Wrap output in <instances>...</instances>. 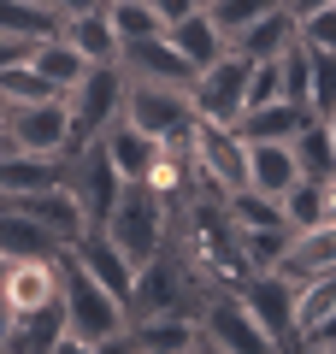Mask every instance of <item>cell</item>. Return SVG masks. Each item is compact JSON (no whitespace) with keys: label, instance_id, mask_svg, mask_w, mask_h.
Wrapping results in <instances>:
<instances>
[{"label":"cell","instance_id":"1","mask_svg":"<svg viewBox=\"0 0 336 354\" xmlns=\"http://www.w3.org/2000/svg\"><path fill=\"white\" fill-rule=\"evenodd\" d=\"M59 307H65V348H71V354L124 348L130 301H124V295H112L71 248H59Z\"/></svg>","mask_w":336,"mask_h":354},{"label":"cell","instance_id":"2","mask_svg":"<svg viewBox=\"0 0 336 354\" xmlns=\"http://www.w3.org/2000/svg\"><path fill=\"white\" fill-rule=\"evenodd\" d=\"M100 230L124 248L130 266H148L153 254L165 248V236H171V201H165L160 189H148V183H124V189L112 195Z\"/></svg>","mask_w":336,"mask_h":354},{"label":"cell","instance_id":"3","mask_svg":"<svg viewBox=\"0 0 336 354\" xmlns=\"http://www.w3.org/2000/svg\"><path fill=\"white\" fill-rule=\"evenodd\" d=\"M189 160H195V189L218 195V201L230 189H248V136L236 124L195 118V130H189Z\"/></svg>","mask_w":336,"mask_h":354},{"label":"cell","instance_id":"4","mask_svg":"<svg viewBox=\"0 0 336 354\" xmlns=\"http://www.w3.org/2000/svg\"><path fill=\"white\" fill-rule=\"evenodd\" d=\"M118 118L136 124V130H148L153 142L189 148L195 101H189V88H177V83H136V77H124V106H118Z\"/></svg>","mask_w":336,"mask_h":354},{"label":"cell","instance_id":"5","mask_svg":"<svg viewBox=\"0 0 336 354\" xmlns=\"http://www.w3.org/2000/svg\"><path fill=\"white\" fill-rule=\"evenodd\" d=\"M195 325H200V348H224V354H260V348H272L265 330H260V319L248 313V301H242L230 283H212V290L200 295Z\"/></svg>","mask_w":336,"mask_h":354},{"label":"cell","instance_id":"6","mask_svg":"<svg viewBox=\"0 0 336 354\" xmlns=\"http://www.w3.org/2000/svg\"><path fill=\"white\" fill-rule=\"evenodd\" d=\"M6 148H18V153H53V160H65V153L77 148V136H71V106H65V95L6 106Z\"/></svg>","mask_w":336,"mask_h":354},{"label":"cell","instance_id":"7","mask_svg":"<svg viewBox=\"0 0 336 354\" xmlns=\"http://www.w3.org/2000/svg\"><path fill=\"white\" fill-rule=\"evenodd\" d=\"M189 101H195V118H212V124H236L248 113V59L224 48L212 65H200L195 83H189Z\"/></svg>","mask_w":336,"mask_h":354},{"label":"cell","instance_id":"8","mask_svg":"<svg viewBox=\"0 0 336 354\" xmlns=\"http://www.w3.org/2000/svg\"><path fill=\"white\" fill-rule=\"evenodd\" d=\"M65 106H71V136L77 142L100 136L118 118V106H124V71L118 65H88L83 83L65 88Z\"/></svg>","mask_w":336,"mask_h":354},{"label":"cell","instance_id":"9","mask_svg":"<svg viewBox=\"0 0 336 354\" xmlns=\"http://www.w3.org/2000/svg\"><path fill=\"white\" fill-rule=\"evenodd\" d=\"M65 189L77 195V207H83L88 225H100V218H106L112 195L124 189V177L112 171V160H106V148H100V136L77 142V148L65 153Z\"/></svg>","mask_w":336,"mask_h":354},{"label":"cell","instance_id":"10","mask_svg":"<svg viewBox=\"0 0 336 354\" xmlns=\"http://www.w3.org/2000/svg\"><path fill=\"white\" fill-rule=\"evenodd\" d=\"M236 295L248 301V313L260 319L272 348H295V283L283 272H248L236 283Z\"/></svg>","mask_w":336,"mask_h":354},{"label":"cell","instance_id":"11","mask_svg":"<svg viewBox=\"0 0 336 354\" xmlns=\"http://www.w3.org/2000/svg\"><path fill=\"white\" fill-rule=\"evenodd\" d=\"M118 71L136 77V83H177V88L195 83V65H189L183 53L165 41V30H160V36H136V41H124V48H118Z\"/></svg>","mask_w":336,"mask_h":354},{"label":"cell","instance_id":"12","mask_svg":"<svg viewBox=\"0 0 336 354\" xmlns=\"http://www.w3.org/2000/svg\"><path fill=\"white\" fill-rule=\"evenodd\" d=\"M48 301H59V254L53 260H12L6 266V283H0L6 319H24V313H36Z\"/></svg>","mask_w":336,"mask_h":354},{"label":"cell","instance_id":"13","mask_svg":"<svg viewBox=\"0 0 336 354\" xmlns=\"http://www.w3.org/2000/svg\"><path fill=\"white\" fill-rule=\"evenodd\" d=\"M0 207H12V213H30L36 225H48L53 236L71 248L77 236L88 230V218H83V207H77V195L65 189V183H48V189H30V195H12V201H0Z\"/></svg>","mask_w":336,"mask_h":354},{"label":"cell","instance_id":"14","mask_svg":"<svg viewBox=\"0 0 336 354\" xmlns=\"http://www.w3.org/2000/svg\"><path fill=\"white\" fill-rule=\"evenodd\" d=\"M336 266V218H319V225H301L295 236H289L283 260L272 266V272H283L289 283L312 278V272H330Z\"/></svg>","mask_w":336,"mask_h":354},{"label":"cell","instance_id":"15","mask_svg":"<svg viewBox=\"0 0 336 354\" xmlns=\"http://www.w3.org/2000/svg\"><path fill=\"white\" fill-rule=\"evenodd\" d=\"M71 254H77V260L88 266V272H95L100 283H106L112 295H124V301H130V290H136V266L124 260V248H118V242H112V236H106L100 225H88L83 236L71 242Z\"/></svg>","mask_w":336,"mask_h":354},{"label":"cell","instance_id":"16","mask_svg":"<svg viewBox=\"0 0 336 354\" xmlns=\"http://www.w3.org/2000/svg\"><path fill=\"white\" fill-rule=\"evenodd\" d=\"M100 148H106L112 171L124 177V183H142V177H148V165H153V153H160V142H153L148 130L124 124V118H112V124L100 130Z\"/></svg>","mask_w":336,"mask_h":354},{"label":"cell","instance_id":"17","mask_svg":"<svg viewBox=\"0 0 336 354\" xmlns=\"http://www.w3.org/2000/svg\"><path fill=\"white\" fill-rule=\"evenodd\" d=\"M295 41V18H289V6H277V12H265V18H254V24H242L236 36L224 41L230 53H242V59H277V53Z\"/></svg>","mask_w":336,"mask_h":354},{"label":"cell","instance_id":"18","mask_svg":"<svg viewBox=\"0 0 336 354\" xmlns=\"http://www.w3.org/2000/svg\"><path fill=\"white\" fill-rule=\"evenodd\" d=\"M65 242L53 236L48 225H36L30 213H12V207H0V254L6 260H53Z\"/></svg>","mask_w":336,"mask_h":354},{"label":"cell","instance_id":"19","mask_svg":"<svg viewBox=\"0 0 336 354\" xmlns=\"http://www.w3.org/2000/svg\"><path fill=\"white\" fill-rule=\"evenodd\" d=\"M165 41H171V48L183 53V59L195 65V71H200V65H212V59L224 53V30L212 24V12H207V6H195L189 18H177V24H165Z\"/></svg>","mask_w":336,"mask_h":354},{"label":"cell","instance_id":"20","mask_svg":"<svg viewBox=\"0 0 336 354\" xmlns=\"http://www.w3.org/2000/svg\"><path fill=\"white\" fill-rule=\"evenodd\" d=\"M295 177H301V165H295V148L289 142H248V189L283 195Z\"/></svg>","mask_w":336,"mask_h":354},{"label":"cell","instance_id":"21","mask_svg":"<svg viewBox=\"0 0 336 354\" xmlns=\"http://www.w3.org/2000/svg\"><path fill=\"white\" fill-rule=\"evenodd\" d=\"M65 41H71L77 53H83L88 65H118V30H112V18H106V6H95V12H77V18H65Z\"/></svg>","mask_w":336,"mask_h":354},{"label":"cell","instance_id":"22","mask_svg":"<svg viewBox=\"0 0 336 354\" xmlns=\"http://www.w3.org/2000/svg\"><path fill=\"white\" fill-rule=\"evenodd\" d=\"M307 106H295V101H265V106H248V113L236 118V130L248 142H295V130L307 124Z\"/></svg>","mask_w":336,"mask_h":354},{"label":"cell","instance_id":"23","mask_svg":"<svg viewBox=\"0 0 336 354\" xmlns=\"http://www.w3.org/2000/svg\"><path fill=\"white\" fill-rule=\"evenodd\" d=\"M30 65H36L41 77H48L53 88H71V83H83V71H88V59L65 41V30H53V36H41V41H30Z\"/></svg>","mask_w":336,"mask_h":354},{"label":"cell","instance_id":"24","mask_svg":"<svg viewBox=\"0 0 336 354\" xmlns=\"http://www.w3.org/2000/svg\"><path fill=\"white\" fill-rule=\"evenodd\" d=\"M6 348H59V354H65V307L48 301V307H36V313L12 319Z\"/></svg>","mask_w":336,"mask_h":354},{"label":"cell","instance_id":"25","mask_svg":"<svg viewBox=\"0 0 336 354\" xmlns=\"http://www.w3.org/2000/svg\"><path fill=\"white\" fill-rule=\"evenodd\" d=\"M283 218H289V230H301V225H319V218H330V177H295L283 195Z\"/></svg>","mask_w":336,"mask_h":354},{"label":"cell","instance_id":"26","mask_svg":"<svg viewBox=\"0 0 336 354\" xmlns=\"http://www.w3.org/2000/svg\"><path fill=\"white\" fill-rule=\"evenodd\" d=\"M330 313H336V266H330V272H312V278L295 283V342L307 337L319 319H330Z\"/></svg>","mask_w":336,"mask_h":354},{"label":"cell","instance_id":"27","mask_svg":"<svg viewBox=\"0 0 336 354\" xmlns=\"http://www.w3.org/2000/svg\"><path fill=\"white\" fill-rule=\"evenodd\" d=\"M65 18L53 12L48 0H0V30L6 36H24V41H41V36H53Z\"/></svg>","mask_w":336,"mask_h":354},{"label":"cell","instance_id":"28","mask_svg":"<svg viewBox=\"0 0 336 354\" xmlns=\"http://www.w3.org/2000/svg\"><path fill=\"white\" fill-rule=\"evenodd\" d=\"M289 148H295L301 177H336V142H330V130H324V118H307Z\"/></svg>","mask_w":336,"mask_h":354},{"label":"cell","instance_id":"29","mask_svg":"<svg viewBox=\"0 0 336 354\" xmlns=\"http://www.w3.org/2000/svg\"><path fill=\"white\" fill-rule=\"evenodd\" d=\"M230 230H236V225H230ZM289 236H295L289 225H248V230H236V248H242V260H248L254 272H272V266L283 260Z\"/></svg>","mask_w":336,"mask_h":354},{"label":"cell","instance_id":"30","mask_svg":"<svg viewBox=\"0 0 336 354\" xmlns=\"http://www.w3.org/2000/svg\"><path fill=\"white\" fill-rule=\"evenodd\" d=\"M106 6V18H112V30H118V48L124 41H136V36H160V12H153L148 0H100Z\"/></svg>","mask_w":336,"mask_h":354},{"label":"cell","instance_id":"31","mask_svg":"<svg viewBox=\"0 0 336 354\" xmlns=\"http://www.w3.org/2000/svg\"><path fill=\"white\" fill-rule=\"evenodd\" d=\"M48 95H59V88H53L48 77L30 65V53H24V59H12L6 71H0V101H6V106H18V101H48Z\"/></svg>","mask_w":336,"mask_h":354},{"label":"cell","instance_id":"32","mask_svg":"<svg viewBox=\"0 0 336 354\" xmlns=\"http://www.w3.org/2000/svg\"><path fill=\"white\" fill-rule=\"evenodd\" d=\"M283 0H207V12H212V24L224 30V41L236 36L242 24H254V18H265V12H277Z\"/></svg>","mask_w":336,"mask_h":354},{"label":"cell","instance_id":"33","mask_svg":"<svg viewBox=\"0 0 336 354\" xmlns=\"http://www.w3.org/2000/svg\"><path fill=\"white\" fill-rule=\"evenodd\" d=\"M307 113H312V118H330V113H336V53H312Z\"/></svg>","mask_w":336,"mask_h":354},{"label":"cell","instance_id":"34","mask_svg":"<svg viewBox=\"0 0 336 354\" xmlns=\"http://www.w3.org/2000/svg\"><path fill=\"white\" fill-rule=\"evenodd\" d=\"M295 36L307 41L312 53H336V6H319V12L295 18Z\"/></svg>","mask_w":336,"mask_h":354},{"label":"cell","instance_id":"35","mask_svg":"<svg viewBox=\"0 0 336 354\" xmlns=\"http://www.w3.org/2000/svg\"><path fill=\"white\" fill-rule=\"evenodd\" d=\"M301 348H319V354H336V313L330 319H319V325L301 337Z\"/></svg>","mask_w":336,"mask_h":354},{"label":"cell","instance_id":"36","mask_svg":"<svg viewBox=\"0 0 336 354\" xmlns=\"http://www.w3.org/2000/svg\"><path fill=\"white\" fill-rule=\"evenodd\" d=\"M148 6L160 12V24H177V18H189V12H195L200 0H148Z\"/></svg>","mask_w":336,"mask_h":354},{"label":"cell","instance_id":"37","mask_svg":"<svg viewBox=\"0 0 336 354\" xmlns=\"http://www.w3.org/2000/svg\"><path fill=\"white\" fill-rule=\"evenodd\" d=\"M24 53H30V41H24V36H6V30H0V71H6L12 59H24Z\"/></svg>","mask_w":336,"mask_h":354},{"label":"cell","instance_id":"38","mask_svg":"<svg viewBox=\"0 0 336 354\" xmlns=\"http://www.w3.org/2000/svg\"><path fill=\"white\" fill-rule=\"evenodd\" d=\"M95 6H100V0H53V12H59V18H77V12H95Z\"/></svg>","mask_w":336,"mask_h":354},{"label":"cell","instance_id":"39","mask_svg":"<svg viewBox=\"0 0 336 354\" xmlns=\"http://www.w3.org/2000/svg\"><path fill=\"white\" fill-rule=\"evenodd\" d=\"M289 6V18H307V12H319V6H336V0H283Z\"/></svg>","mask_w":336,"mask_h":354},{"label":"cell","instance_id":"40","mask_svg":"<svg viewBox=\"0 0 336 354\" xmlns=\"http://www.w3.org/2000/svg\"><path fill=\"white\" fill-rule=\"evenodd\" d=\"M0 148H6V101H0Z\"/></svg>","mask_w":336,"mask_h":354},{"label":"cell","instance_id":"41","mask_svg":"<svg viewBox=\"0 0 336 354\" xmlns=\"http://www.w3.org/2000/svg\"><path fill=\"white\" fill-rule=\"evenodd\" d=\"M324 130H330V142H336V113H330V118H324Z\"/></svg>","mask_w":336,"mask_h":354},{"label":"cell","instance_id":"42","mask_svg":"<svg viewBox=\"0 0 336 354\" xmlns=\"http://www.w3.org/2000/svg\"><path fill=\"white\" fill-rule=\"evenodd\" d=\"M6 266H12V260H6V254H0V283H6Z\"/></svg>","mask_w":336,"mask_h":354},{"label":"cell","instance_id":"43","mask_svg":"<svg viewBox=\"0 0 336 354\" xmlns=\"http://www.w3.org/2000/svg\"><path fill=\"white\" fill-rule=\"evenodd\" d=\"M200 6H207V0H200Z\"/></svg>","mask_w":336,"mask_h":354},{"label":"cell","instance_id":"44","mask_svg":"<svg viewBox=\"0 0 336 354\" xmlns=\"http://www.w3.org/2000/svg\"><path fill=\"white\" fill-rule=\"evenodd\" d=\"M48 6H53V0H48Z\"/></svg>","mask_w":336,"mask_h":354}]
</instances>
